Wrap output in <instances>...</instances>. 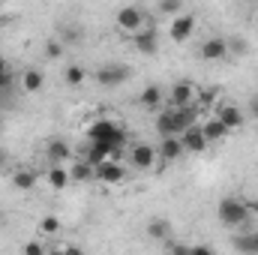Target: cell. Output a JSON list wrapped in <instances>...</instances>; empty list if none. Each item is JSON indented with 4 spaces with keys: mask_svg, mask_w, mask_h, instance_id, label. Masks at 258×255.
Returning a JSON list of instances; mask_svg holds the SVG:
<instances>
[{
    "mask_svg": "<svg viewBox=\"0 0 258 255\" xmlns=\"http://www.w3.org/2000/svg\"><path fill=\"white\" fill-rule=\"evenodd\" d=\"M216 216H219L222 225L240 228V225L249 222V207H246V201H240V198H222L219 207H216Z\"/></svg>",
    "mask_w": 258,
    "mask_h": 255,
    "instance_id": "1",
    "label": "cell"
},
{
    "mask_svg": "<svg viewBox=\"0 0 258 255\" xmlns=\"http://www.w3.org/2000/svg\"><path fill=\"white\" fill-rule=\"evenodd\" d=\"M87 141H111V144H117V147H123L126 144V132L123 126H117L114 120H96V123H90L87 126Z\"/></svg>",
    "mask_w": 258,
    "mask_h": 255,
    "instance_id": "2",
    "label": "cell"
},
{
    "mask_svg": "<svg viewBox=\"0 0 258 255\" xmlns=\"http://www.w3.org/2000/svg\"><path fill=\"white\" fill-rule=\"evenodd\" d=\"M129 75H132V69L123 63H105L96 69V81L102 84V87H120V84H126Z\"/></svg>",
    "mask_w": 258,
    "mask_h": 255,
    "instance_id": "3",
    "label": "cell"
},
{
    "mask_svg": "<svg viewBox=\"0 0 258 255\" xmlns=\"http://www.w3.org/2000/svg\"><path fill=\"white\" fill-rule=\"evenodd\" d=\"M156 159H159V153H156V147H153V144L138 141V144H132V147H129V165H132V168H138V171H150Z\"/></svg>",
    "mask_w": 258,
    "mask_h": 255,
    "instance_id": "4",
    "label": "cell"
},
{
    "mask_svg": "<svg viewBox=\"0 0 258 255\" xmlns=\"http://www.w3.org/2000/svg\"><path fill=\"white\" fill-rule=\"evenodd\" d=\"M198 54H201V60H207V63L225 60V57H228V39H225V36H210V39L201 42Z\"/></svg>",
    "mask_w": 258,
    "mask_h": 255,
    "instance_id": "5",
    "label": "cell"
},
{
    "mask_svg": "<svg viewBox=\"0 0 258 255\" xmlns=\"http://www.w3.org/2000/svg\"><path fill=\"white\" fill-rule=\"evenodd\" d=\"M93 174H96V183H120L126 177V168L114 159H102L93 165Z\"/></svg>",
    "mask_w": 258,
    "mask_h": 255,
    "instance_id": "6",
    "label": "cell"
},
{
    "mask_svg": "<svg viewBox=\"0 0 258 255\" xmlns=\"http://www.w3.org/2000/svg\"><path fill=\"white\" fill-rule=\"evenodd\" d=\"M213 117H219L228 129H240L243 120H246V114H243L237 105H231V102H216V105H213Z\"/></svg>",
    "mask_w": 258,
    "mask_h": 255,
    "instance_id": "7",
    "label": "cell"
},
{
    "mask_svg": "<svg viewBox=\"0 0 258 255\" xmlns=\"http://www.w3.org/2000/svg\"><path fill=\"white\" fill-rule=\"evenodd\" d=\"M156 153H159V159L162 162H177L186 150H183V141H180V135H165V138H159V147H156Z\"/></svg>",
    "mask_w": 258,
    "mask_h": 255,
    "instance_id": "8",
    "label": "cell"
},
{
    "mask_svg": "<svg viewBox=\"0 0 258 255\" xmlns=\"http://www.w3.org/2000/svg\"><path fill=\"white\" fill-rule=\"evenodd\" d=\"M180 141H183V150H186V153H204L207 144H210V141L204 138V132H201V123L183 129V132H180Z\"/></svg>",
    "mask_w": 258,
    "mask_h": 255,
    "instance_id": "9",
    "label": "cell"
},
{
    "mask_svg": "<svg viewBox=\"0 0 258 255\" xmlns=\"http://www.w3.org/2000/svg\"><path fill=\"white\" fill-rule=\"evenodd\" d=\"M192 30H195V18H192V15L177 12V15H174V21H171V27H168V36H171L174 42H186V39L192 36Z\"/></svg>",
    "mask_w": 258,
    "mask_h": 255,
    "instance_id": "10",
    "label": "cell"
},
{
    "mask_svg": "<svg viewBox=\"0 0 258 255\" xmlns=\"http://www.w3.org/2000/svg\"><path fill=\"white\" fill-rule=\"evenodd\" d=\"M168 102L171 108H183V105H192L195 102V84L192 81H177L168 93Z\"/></svg>",
    "mask_w": 258,
    "mask_h": 255,
    "instance_id": "11",
    "label": "cell"
},
{
    "mask_svg": "<svg viewBox=\"0 0 258 255\" xmlns=\"http://www.w3.org/2000/svg\"><path fill=\"white\" fill-rule=\"evenodd\" d=\"M141 24H144L141 9H135V6H123V9L117 12V27H120L123 33H135V30H141Z\"/></svg>",
    "mask_w": 258,
    "mask_h": 255,
    "instance_id": "12",
    "label": "cell"
},
{
    "mask_svg": "<svg viewBox=\"0 0 258 255\" xmlns=\"http://www.w3.org/2000/svg\"><path fill=\"white\" fill-rule=\"evenodd\" d=\"M132 42H135V48H138L141 54H156V51H159V36H156L153 27L135 30V33H132Z\"/></svg>",
    "mask_w": 258,
    "mask_h": 255,
    "instance_id": "13",
    "label": "cell"
},
{
    "mask_svg": "<svg viewBox=\"0 0 258 255\" xmlns=\"http://www.w3.org/2000/svg\"><path fill=\"white\" fill-rule=\"evenodd\" d=\"M120 153V147L117 144H111V141H90V147H87V162H102V159H111V156H117Z\"/></svg>",
    "mask_w": 258,
    "mask_h": 255,
    "instance_id": "14",
    "label": "cell"
},
{
    "mask_svg": "<svg viewBox=\"0 0 258 255\" xmlns=\"http://www.w3.org/2000/svg\"><path fill=\"white\" fill-rule=\"evenodd\" d=\"M201 132H204V138L210 141V144H216V141H222V138H228V132L231 129L225 126L219 117H207L204 123H201Z\"/></svg>",
    "mask_w": 258,
    "mask_h": 255,
    "instance_id": "15",
    "label": "cell"
},
{
    "mask_svg": "<svg viewBox=\"0 0 258 255\" xmlns=\"http://www.w3.org/2000/svg\"><path fill=\"white\" fill-rule=\"evenodd\" d=\"M138 102H141V105H144L147 111H159V105H162V90H159L156 84H147V87L141 90Z\"/></svg>",
    "mask_w": 258,
    "mask_h": 255,
    "instance_id": "16",
    "label": "cell"
},
{
    "mask_svg": "<svg viewBox=\"0 0 258 255\" xmlns=\"http://www.w3.org/2000/svg\"><path fill=\"white\" fill-rule=\"evenodd\" d=\"M69 177H72V183H87V180H96V174H93V162L78 159V162L69 168Z\"/></svg>",
    "mask_w": 258,
    "mask_h": 255,
    "instance_id": "17",
    "label": "cell"
},
{
    "mask_svg": "<svg viewBox=\"0 0 258 255\" xmlns=\"http://www.w3.org/2000/svg\"><path fill=\"white\" fill-rule=\"evenodd\" d=\"M45 87V75L39 72V69H27L24 75H21V90H27V93H39Z\"/></svg>",
    "mask_w": 258,
    "mask_h": 255,
    "instance_id": "18",
    "label": "cell"
},
{
    "mask_svg": "<svg viewBox=\"0 0 258 255\" xmlns=\"http://www.w3.org/2000/svg\"><path fill=\"white\" fill-rule=\"evenodd\" d=\"M234 249L237 252H258V231H243V234H234Z\"/></svg>",
    "mask_w": 258,
    "mask_h": 255,
    "instance_id": "19",
    "label": "cell"
},
{
    "mask_svg": "<svg viewBox=\"0 0 258 255\" xmlns=\"http://www.w3.org/2000/svg\"><path fill=\"white\" fill-rule=\"evenodd\" d=\"M45 153H48V159L51 162H63L72 156V150H69V144L60 141V138H54V141H48V147H45Z\"/></svg>",
    "mask_w": 258,
    "mask_h": 255,
    "instance_id": "20",
    "label": "cell"
},
{
    "mask_svg": "<svg viewBox=\"0 0 258 255\" xmlns=\"http://www.w3.org/2000/svg\"><path fill=\"white\" fill-rule=\"evenodd\" d=\"M12 186H15V189H21V192L33 189V186H36V171H27V168L15 171V174H12Z\"/></svg>",
    "mask_w": 258,
    "mask_h": 255,
    "instance_id": "21",
    "label": "cell"
},
{
    "mask_svg": "<svg viewBox=\"0 0 258 255\" xmlns=\"http://www.w3.org/2000/svg\"><path fill=\"white\" fill-rule=\"evenodd\" d=\"M48 183H51V189H66L69 183H72V177H69V171L60 168V162L48 171Z\"/></svg>",
    "mask_w": 258,
    "mask_h": 255,
    "instance_id": "22",
    "label": "cell"
},
{
    "mask_svg": "<svg viewBox=\"0 0 258 255\" xmlns=\"http://www.w3.org/2000/svg\"><path fill=\"white\" fill-rule=\"evenodd\" d=\"M60 42H63V45H81V42H84L81 24H66L63 33H60Z\"/></svg>",
    "mask_w": 258,
    "mask_h": 255,
    "instance_id": "23",
    "label": "cell"
},
{
    "mask_svg": "<svg viewBox=\"0 0 258 255\" xmlns=\"http://www.w3.org/2000/svg\"><path fill=\"white\" fill-rule=\"evenodd\" d=\"M168 234H171V222H165V219H153L147 225V237H153V240H165Z\"/></svg>",
    "mask_w": 258,
    "mask_h": 255,
    "instance_id": "24",
    "label": "cell"
},
{
    "mask_svg": "<svg viewBox=\"0 0 258 255\" xmlns=\"http://www.w3.org/2000/svg\"><path fill=\"white\" fill-rule=\"evenodd\" d=\"M63 78H66V84H69V87H78V84L87 78V72H84V66L69 63V66H66V75H63Z\"/></svg>",
    "mask_w": 258,
    "mask_h": 255,
    "instance_id": "25",
    "label": "cell"
},
{
    "mask_svg": "<svg viewBox=\"0 0 258 255\" xmlns=\"http://www.w3.org/2000/svg\"><path fill=\"white\" fill-rule=\"evenodd\" d=\"M39 231H42V234H48V237H51V234H57V231H60V219H57V216H45V219L39 222Z\"/></svg>",
    "mask_w": 258,
    "mask_h": 255,
    "instance_id": "26",
    "label": "cell"
},
{
    "mask_svg": "<svg viewBox=\"0 0 258 255\" xmlns=\"http://www.w3.org/2000/svg\"><path fill=\"white\" fill-rule=\"evenodd\" d=\"M60 54H63V42H60V39H48V42H45V57H48V60H57Z\"/></svg>",
    "mask_w": 258,
    "mask_h": 255,
    "instance_id": "27",
    "label": "cell"
},
{
    "mask_svg": "<svg viewBox=\"0 0 258 255\" xmlns=\"http://www.w3.org/2000/svg\"><path fill=\"white\" fill-rule=\"evenodd\" d=\"M183 9V0H159V12L162 15H177Z\"/></svg>",
    "mask_w": 258,
    "mask_h": 255,
    "instance_id": "28",
    "label": "cell"
},
{
    "mask_svg": "<svg viewBox=\"0 0 258 255\" xmlns=\"http://www.w3.org/2000/svg\"><path fill=\"white\" fill-rule=\"evenodd\" d=\"M228 54H246V42L240 36H231L228 39Z\"/></svg>",
    "mask_w": 258,
    "mask_h": 255,
    "instance_id": "29",
    "label": "cell"
},
{
    "mask_svg": "<svg viewBox=\"0 0 258 255\" xmlns=\"http://www.w3.org/2000/svg\"><path fill=\"white\" fill-rule=\"evenodd\" d=\"M24 252L27 255H39V252H45V246L36 243V240H30V243H24Z\"/></svg>",
    "mask_w": 258,
    "mask_h": 255,
    "instance_id": "30",
    "label": "cell"
},
{
    "mask_svg": "<svg viewBox=\"0 0 258 255\" xmlns=\"http://www.w3.org/2000/svg\"><path fill=\"white\" fill-rule=\"evenodd\" d=\"M9 84H12V72L6 69V72H0V90H6Z\"/></svg>",
    "mask_w": 258,
    "mask_h": 255,
    "instance_id": "31",
    "label": "cell"
},
{
    "mask_svg": "<svg viewBox=\"0 0 258 255\" xmlns=\"http://www.w3.org/2000/svg\"><path fill=\"white\" fill-rule=\"evenodd\" d=\"M249 117H255V120H258V96L249 99Z\"/></svg>",
    "mask_w": 258,
    "mask_h": 255,
    "instance_id": "32",
    "label": "cell"
},
{
    "mask_svg": "<svg viewBox=\"0 0 258 255\" xmlns=\"http://www.w3.org/2000/svg\"><path fill=\"white\" fill-rule=\"evenodd\" d=\"M246 207H249V216H258V198L255 201H246Z\"/></svg>",
    "mask_w": 258,
    "mask_h": 255,
    "instance_id": "33",
    "label": "cell"
},
{
    "mask_svg": "<svg viewBox=\"0 0 258 255\" xmlns=\"http://www.w3.org/2000/svg\"><path fill=\"white\" fill-rule=\"evenodd\" d=\"M0 72H6V60L3 57H0Z\"/></svg>",
    "mask_w": 258,
    "mask_h": 255,
    "instance_id": "34",
    "label": "cell"
},
{
    "mask_svg": "<svg viewBox=\"0 0 258 255\" xmlns=\"http://www.w3.org/2000/svg\"><path fill=\"white\" fill-rule=\"evenodd\" d=\"M3 222H6V213H3V210H0V225H3Z\"/></svg>",
    "mask_w": 258,
    "mask_h": 255,
    "instance_id": "35",
    "label": "cell"
},
{
    "mask_svg": "<svg viewBox=\"0 0 258 255\" xmlns=\"http://www.w3.org/2000/svg\"><path fill=\"white\" fill-rule=\"evenodd\" d=\"M0 18H3V15H0Z\"/></svg>",
    "mask_w": 258,
    "mask_h": 255,
    "instance_id": "36",
    "label": "cell"
}]
</instances>
